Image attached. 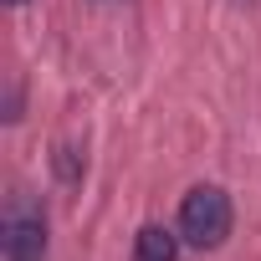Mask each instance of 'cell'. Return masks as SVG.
Segmentation results:
<instances>
[{"instance_id": "6da1fadb", "label": "cell", "mask_w": 261, "mask_h": 261, "mask_svg": "<svg viewBox=\"0 0 261 261\" xmlns=\"http://www.w3.org/2000/svg\"><path fill=\"white\" fill-rule=\"evenodd\" d=\"M179 236L200 251H215L230 236V195L220 185H195L179 200Z\"/></svg>"}, {"instance_id": "7a4b0ae2", "label": "cell", "mask_w": 261, "mask_h": 261, "mask_svg": "<svg viewBox=\"0 0 261 261\" xmlns=\"http://www.w3.org/2000/svg\"><path fill=\"white\" fill-rule=\"evenodd\" d=\"M0 246H6V261H41V251H46V215L26 195L11 200L6 225H0Z\"/></svg>"}, {"instance_id": "3957f363", "label": "cell", "mask_w": 261, "mask_h": 261, "mask_svg": "<svg viewBox=\"0 0 261 261\" xmlns=\"http://www.w3.org/2000/svg\"><path fill=\"white\" fill-rule=\"evenodd\" d=\"M179 241L185 236H174L164 225H144L134 241V261H179Z\"/></svg>"}, {"instance_id": "277c9868", "label": "cell", "mask_w": 261, "mask_h": 261, "mask_svg": "<svg viewBox=\"0 0 261 261\" xmlns=\"http://www.w3.org/2000/svg\"><path fill=\"white\" fill-rule=\"evenodd\" d=\"M11 6H21V0H11Z\"/></svg>"}]
</instances>
